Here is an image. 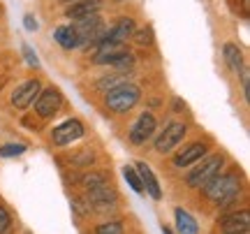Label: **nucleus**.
<instances>
[{
    "label": "nucleus",
    "mask_w": 250,
    "mask_h": 234,
    "mask_svg": "<svg viewBox=\"0 0 250 234\" xmlns=\"http://www.w3.org/2000/svg\"><path fill=\"white\" fill-rule=\"evenodd\" d=\"M9 230V213L0 207V234H5Z\"/></svg>",
    "instance_id": "28"
},
{
    "label": "nucleus",
    "mask_w": 250,
    "mask_h": 234,
    "mask_svg": "<svg viewBox=\"0 0 250 234\" xmlns=\"http://www.w3.org/2000/svg\"><path fill=\"white\" fill-rule=\"evenodd\" d=\"M239 234H250V232H239Z\"/></svg>",
    "instance_id": "31"
},
{
    "label": "nucleus",
    "mask_w": 250,
    "mask_h": 234,
    "mask_svg": "<svg viewBox=\"0 0 250 234\" xmlns=\"http://www.w3.org/2000/svg\"><path fill=\"white\" fill-rule=\"evenodd\" d=\"M223 165H225V155L223 153H211V155L206 153V158L202 160V165L188 174V186H190V188H204L213 176L220 174Z\"/></svg>",
    "instance_id": "3"
},
{
    "label": "nucleus",
    "mask_w": 250,
    "mask_h": 234,
    "mask_svg": "<svg viewBox=\"0 0 250 234\" xmlns=\"http://www.w3.org/2000/svg\"><path fill=\"white\" fill-rule=\"evenodd\" d=\"M142 100V90L137 84H118L116 88L107 90L104 95V105L107 109L116 111V114H125Z\"/></svg>",
    "instance_id": "2"
},
{
    "label": "nucleus",
    "mask_w": 250,
    "mask_h": 234,
    "mask_svg": "<svg viewBox=\"0 0 250 234\" xmlns=\"http://www.w3.org/2000/svg\"><path fill=\"white\" fill-rule=\"evenodd\" d=\"M132 37H134V42H137L139 46H151L153 44V28L144 26L142 30H134Z\"/></svg>",
    "instance_id": "23"
},
{
    "label": "nucleus",
    "mask_w": 250,
    "mask_h": 234,
    "mask_svg": "<svg viewBox=\"0 0 250 234\" xmlns=\"http://www.w3.org/2000/svg\"><path fill=\"white\" fill-rule=\"evenodd\" d=\"M107 183V171H88L81 176V186L86 190L98 188V186H104Z\"/></svg>",
    "instance_id": "20"
},
{
    "label": "nucleus",
    "mask_w": 250,
    "mask_h": 234,
    "mask_svg": "<svg viewBox=\"0 0 250 234\" xmlns=\"http://www.w3.org/2000/svg\"><path fill=\"white\" fill-rule=\"evenodd\" d=\"M74 30H77V37H79V46L81 44H90V42H100L102 40V19L98 14L93 17H83L74 23Z\"/></svg>",
    "instance_id": "4"
},
{
    "label": "nucleus",
    "mask_w": 250,
    "mask_h": 234,
    "mask_svg": "<svg viewBox=\"0 0 250 234\" xmlns=\"http://www.w3.org/2000/svg\"><path fill=\"white\" fill-rule=\"evenodd\" d=\"M111 67H116L118 72H125V70H132L134 67V56L127 54V51H123V54H118L114 61H111Z\"/></svg>",
    "instance_id": "21"
},
{
    "label": "nucleus",
    "mask_w": 250,
    "mask_h": 234,
    "mask_svg": "<svg viewBox=\"0 0 250 234\" xmlns=\"http://www.w3.org/2000/svg\"><path fill=\"white\" fill-rule=\"evenodd\" d=\"M54 37H56V42H58L62 49H67V51L79 46V37H77V30H74L72 26H61V28H56Z\"/></svg>",
    "instance_id": "17"
},
{
    "label": "nucleus",
    "mask_w": 250,
    "mask_h": 234,
    "mask_svg": "<svg viewBox=\"0 0 250 234\" xmlns=\"http://www.w3.org/2000/svg\"><path fill=\"white\" fill-rule=\"evenodd\" d=\"M155 126H158L155 116H153V114H148V111H144L142 116L137 118V123L132 126V130H130V142H132L134 146H142L148 137H153Z\"/></svg>",
    "instance_id": "8"
},
{
    "label": "nucleus",
    "mask_w": 250,
    "mask_h": 234,
    "mask_svg": "<svg viewBox=\"0 0 250 234\" xmlns=\"http://www.w3.org/2000/svg\"><path fill=\"white\" fill-rule=\"evenodd\" d=\"M250 230V213L248 211H239V213H229L223 218V232L225 234H239Z\"/></svg>",
    "instance_id": "14"
},
{
    "label": "nucleus",
    "mask_w": 250,
    "mask_h": 234,
    "mask_svg": "<svg viewBox=\"0 0 250 234\" xmlns=\"http://www.w3.org/2000/svg\"><path fill=\"white\" fill-rule=\"evenodd\" d=\"M86 197H88L90 207H95L98 209V213H100L102 209H107L109 204H114V202L118 199V195H116V190L114 188H109V183H104V186H98V188H90Z\"/></svg>",
    "instance_id": "10"
},
{
    "label": "nucleus",
    "mask_w": 250,
    "mask_h": 234,
    "mask_svg": "<svg viewBox=\"0 0 250 234\" xmlns=\"http://www.w3.org/2000/svg\"><path fill=\"white\" fill-rule=\"evenodd\" d=\"M79 137H83V126H81V121H77V118L65 121L62 126H58L54 132H51V139H54V144H58V146L72 144V142H77Z\"/></svg>",
    "instance_id": "9"
},
{
    "label": "nucleus",
    "mask_w": 250,
    "mask_h": 234,
    "mask_svg": "<svg viewBox=\"0 0 250 234\" xmlns=\"http://www.w3.org/2000/svg\"><path fill=\"white\" fill-rule=\"evenodd\" d=\"M40 90H42V84H40L37 79L23 81V84H21V86L12 93V105H14L17 109L30 107V105L35 102V98L40 95Z\"/></svg>",
    "instance_id": "7"
},
{
    "label": "nucleus",
    "mask_w": 250,
    "mask_h": 234,
    "mask_svg": "<svg viewBox=\"0 0 250 234\" xmlns=\"http://www.w3.org/2000/svg\"><path fill=\"white\" fill-rule=\"evenodd\" d=\"M206 153H208V144L197 142V144H190L188 149H183V151L174 158V165H176V167H188V165H192V162L202 160Z\"/></svg>",
    "instance_id": "13"
},
{
    "label": "nucleus",
    "mask_w": 250,
    "mask_h": 234,
    "mask_svg": "<svg viewBox=\"0 0 250 234\" xmlns=\"http://www.w3.org/2000/svg\"><path fill=\"white\" fill-rule=\"evenodd\" d=\"M174 218H176V227H179L181 234H197L199 232V227H197L195 218L188 213L186 209H174Z\"/></svg>",
    "instance_id": "18"
},
{
    "label": "nucleus",
    "mask_w": 250,
    "mask_h": 234,
    "mask_svg": "<svg viewBox=\"0 0 250 234\" xmlns=\"http://www.w3.org/2000/svg\"><path fill=\"white\" fill-rule=\"evenodd\" d=\"M239 190H241V179L236 171H227V174H218L204 186V195L206 199L215 202L218 207H227L229 202L239 197Z\"/></svg>",
    "instance_id": "1"
},
{
    "label": "nucleus",
    "mask_w": 250,
    "mask_h": 234,
    "mask_svg": "<svg viewBox=\"0 0 250 234\" xmlns=\"http://www.w3.org/2000/svg\"><path fill=\"white\" fill-rule=\"evenodd\" d=\"M26 153V146L23 144H5L0 146V155L2 158H14V155H21Z\"/></svg>",
    "instance_id": "24"
},
{
    "label": "nucleus",
    "mask_w": 250,
    "mask_h": 234,
    "mask_svg": "<svg viewBox=\"0 0 250 234\" xmlns=\"http://www.w3.org/2000/svg\"><path fill=\"white\" fill-rule=\"evenodd\" d=\"M132 33H134V19L123 17V19H118L116 26L111 28L104 37L114 40V42H127V37H132Z\"/></svg>",
    "instance_id": "16"
},
{
    "label": "nucleus",
    "mask_w": 250,
    "mask_h": 234,
    "mask_svg": "<svg viewBox=\"0 0 250 234\" xmlns=\"http://www.w3.org/2000/svg\"><path fill=\"white\" fill-rule=\"evenodd\" d=\"M118 54H123V42H114V40L102 37L98 42V51L93 56V61L98 65H109Z\"/></svg>",
    "instance_id": "11"
},
{
    "label": "nucleus",
    "mask_w": 250,
    "mask_h": 234,
    "mask_svg": "<svg viewBox=\"0 0 250 234\" xmlns=\"http://www.w3.org/2000/svg\"><path fill=\"white\" fill-rule=\"evenodd\" d=\"M21 51H23V58H26V63L30 65V67H37V56H35V51H33V49H30V46L28 44H23L21 46Z\"/></svg>",
    "instance_id": "27"
},
{
    "label": "nucleus",
    "mask_w": 250,
    "mask_h": 234,
    "mask_svg": "<svg viewBox=\"0 0 250 234\" xmlns=\"http://www.w3.org/2000/svg\"><path fill=\"white\" fill-rule=\"evenodd\" d=\"M223 54H225V63L229 65L232 70H243V56H241V49L236 44H232V42H227L223 49Z\"/></svg>",
    "instance_id": "19"
},
{
    "label": "nucleus",
    "mask_w": 250,
    "mask_h": 234,
    "mask_svg": "<svg viewBox=\"0 0 250 234\" xmlns=\"http://www.w3.org/2000/svg\"><path fill=\"white\" fill-rule=\"evenodd\" d=\"M61 105H62V95H61V90H56V88L40 90V95L35 98V111L42 118H51L61 109Z\"/></svg>",
    "instance_id": "6"
},
{
    "label": "nucleus",
    "mask_w": 250,
    "mask_h": 234,
    "mask_svg": "<svg viewBox=\"0 0 250 234\" xmlns=\"http://www.w3.org/2000/svg\"><path fill=\"white\" fill-rule=\"evenodd\" d=\"M118 84H123L121 77H104V79H100L98 84H95V88L98 90H109V88H116Z\"/></svg>",
    "instance_id": "26"
},
{
    "label": "nucleus",
    "mask_w": 250,
    "mask_h": 234,
    "mask_svg": "<svg viewBox=\"0 0 250 234\" xmlns=\"http://www.w3.org/2000/svg\"><path fill=\"white\" fill-rule=\"evenodd\" d=\"M100 7H102V0H81V2H74L65 14L74 21H79L83 17H93V14H98Z\"/></svg>",
    "instance_id": "15"
},
{
    "label": "nucleus",
    "mask_w": 250,
    "mask_h": 234,
    "mask_svg": "<svg viewBox=\"0 0 250 234\" xmlns=\"http://www.w3.org/2000/svg\"><path fill=\"white\" fill-rule=\"evenodd\" d=\"M186 132H188L186 123H179V121L169 123V126L162 130V135L155 139V151H160V153H169L174 146L183 142Z\"/></svg>",
    "instance_id": "5"
},
{
    "label": "nucleus",
    "mask_w": 250,
    "mask_h": 234,
    "mask_svg": "<svg viewBox=\"0 0 250 234\" xmlns=\"http://www.w3.org/2000/svg\"><path fill=\"white\" fill-rule=\"evenodd\" d=\"M95 234H123V223H104L95 230Z\"/></svg>",
    "instance_id": "25"
},
{
    "label": "nucleus",
    "mask_w": 250,
    "mask_h": 234,
    "mask_svg": "<svg viewBox=\"0 0 250 234\" xmlns=\"http://www.w3.org/2000/svg\"><path fill=\"white\" fill-rule=\"evenodd\" d=\"M23 26H26V30L33 33V30H37V21L30 17V14H26V17H23Z\"/></svg>",
    "instance_id": "29"
},
{
    "label": "nucleus",
    "mask_w": 250,
    "mask_h": 234,
    "mask_svg": "<svg viewBox=\"0 0 250 234\" xmlns=\"http://www.w3.org/2000/svg\"><path fill=\"white\" fill-rule=\"evenodd\" d=\"M162 234H171V230H169L167 225H165V227H162Z\"/></svg>",
    "instance_id": "30"
},
{
    "label": "nucleus",
    "mask_w": 250,
    "mask_h": 234,
    "mask_svg": "<svg viewBox=\"0 0 250 234\" xmlns=\"http://www.w3.org/2000/svg\"><path fill=\"white\" fill-rule=\"evenodd\" d=\"M137 174L142 179V186H144V192H148L153 199H160L162 197V190H160V183L155 179V174L151 171V167L146 162H137Z\"/></svg>",
    "instance_id": "12"
},
{
    "label": "nucleus",
    "mask_w": 250,
    "mask_h": 234,
    "mask_svg": "<svg viewBox=\"0 0 250 234\" xmlns=\"http://www.w3.org/2000/svg\"><path fill=\"white\" fill-rule=\"evenodd\" d=\"M123 176H125V181L132 186V190L134 192H139V195H144V186H142V179H139V174L132 170V167H127L125 165L123 167Z\"/></svg>",
    "instance_id": "22"
}]
</instances>
